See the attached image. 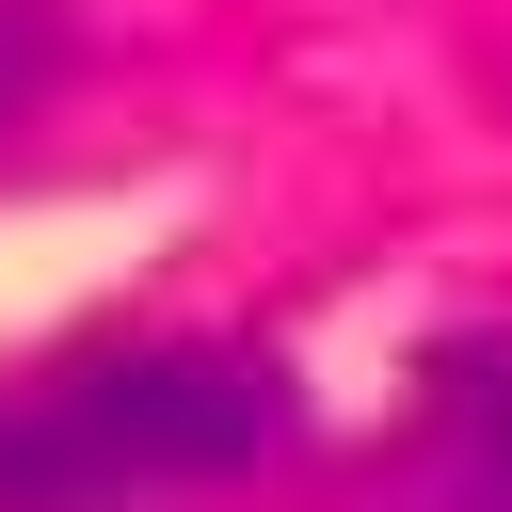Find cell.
<instances>
[{
    "mask_svg": "<svg viewBox=\"0 0 512 512\" xmlns=\"http://www.w3.org/2000/svg\"><path fill=\"white\" fill-rule=\"evenodd\" d=\"M496 96H512V64H496Z\"/></svg>",
    "mask_w": 512,
    "mask_h": 512,
    "instance_id": "277c9868",
    "label": "cell"
},
{
    "mask_svg": "<svg viewBox=\"0 0 512 512\" xmlns=\"http://www.w3.org/2000/svg\"><path fill=\"white\" fill-rule=\"evenodd\" d=\"M304 448V368L256 336H96L0 368V512H144Z\"/></svg>",
    "mask_w": 512,
    "mask_h": 512,
    "instance_id": "6da1fadb",
    "label": "cell"
},
{
    "mask_svg": "<svg viewBox=\"0 0 512 512\" xmlns=\"http://www.w3.org/2000/svg\"><path fill=\"white\" fill-rule=\"evenodd\" d=\"M368 512H512V320L416 352V384L368 448Z\"/></svg>",
    "mask_w": 512,
    "mask_h": 512,
    "instance_id": "7a4b0ae2",
    "label": "cell"
},
{
    "mask_svg": "<svg viewBox=\"0 0 512 512\" xmlns=\"http://www.w3.org/2000/svg\"><path fill=\"white\" fill-rule=\"evenodd\" d=\"M64 64H80V16L64 0H0V128H32L64 96Z\"/></svg>",
    "mask_w": 512,
    "mask_h": 512,
    "instance_id": "3957f363",
    "label": "cell"
}]
</instances>
